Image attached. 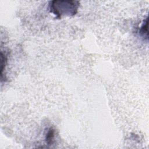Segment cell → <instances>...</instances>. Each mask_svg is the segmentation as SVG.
I'll list each match as a JSON object with an SVG mask.
<instances>
[{"instance_id": "obj_1", "label": "cell", "mask_w": 149, "mask_h": 149, "mask_svg": "<svg viewBox=\"0 0 149 149\" xmlns=\"http://www.w3.org/2000/svg\"><path fill=\"white\" fill-rule=\"evenodd\" d=\"M80 2L76 1H52L49 2L50 12L56 17L61 18L62 16H73L77 12Z\"/></svg>"}, {"instance_id": "obj_2", "label": "cell", "mask_w": 149, "mask_h": 149, "mask_svg": "<svg viewBox=\"0 0 149 149\" xmlns=\"http://www.w3.org/2000/svg\"><path fill=\"white\" fill-rule=\"evenodd\" d=\"M139 33L141 36L148 39V17L146 18L144 20L143 23L139 29Z\"/></svg>"}, {"instance_id": "obj_3", "label": "cell", "mask_w": 149, "mask_h": 149, "mask_svg": "<svg viewBox=\"0 0 149 149\" xmlns=\"http://www.w3.org/2000/svg\"><path fill=\"white\" fill-rule=\"evenodd\" d=\"M54 134H55L54 130L52 127H50L48 130L45 136V141L48 144H51L52 143L54 139Z\"/></svg>"}]
</instances>
